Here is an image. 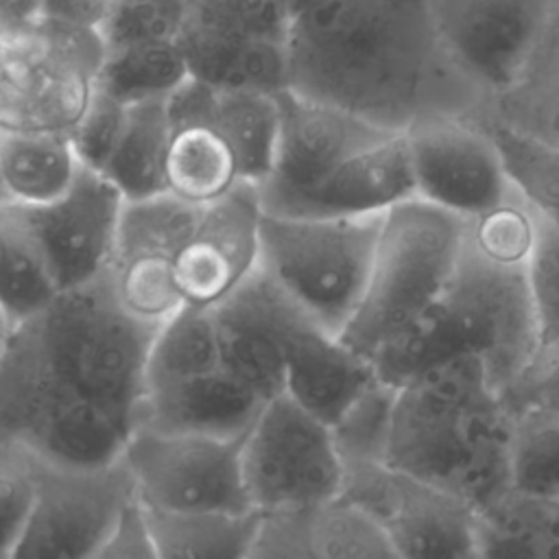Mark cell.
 <instances>
[{
	"instance_id": "e575fe53",
	"label": "cell",
	"mask_w": 559,
	"mask_h": 559,
	"mask_svg": "<svg viewBox=\"0 0 559 559\" xmlns=\"http://www.w3.org/2000/svg\"><path fill=\"white\" fill-rule=\"evenodd\" d=\"M395 395L397 386L376 376L338 415V419L330 424L345 467L384 463Z\"/></svg>"
},
{
	"instance_id": "8fae6325",
	"label": "cell",
	"mask_w": 559,
	"mask_h": 559,
	"mask_svg": "<svg viewBox=\"0 0 559 559\" xmlns=\"http://www.w3.org/2000/svg\"><path fill=\"white\" fill-rule=\"evenodd\" d=\"M33 507L13 559H96L120 511L135 496L122 459L103 467H63L33 459Z\"/></svg>"
},
{
	"instance_id": "3957f363",
	"label": "cell",
	"mask_w": 559,
	"mask_h": 559,
	"mask_svg": "<svg viewBox=\"0 0 559 559\" xmlns=\"http://www.w3.org/2000/svg\"><path fill=\"white\" fill-rule=\"evenodd\" d=\"M511 415L480 358H450L397 386L384 463L485 513L509 496Z\"/></svg>"
},
{
	"instance_id": "ab89813d",
	"label": "cell",
	"mask_w": 559,
	"mask_h": 559,
	"mask_svg": "<svg viewBox=\"0 0 559 559\" xmlns=\"http://www.w3.org/2000/svg\"><path fill=\"white\" fill-rule=\"evenodd\" d=\"M35 496L33 459L0 445V559H13Z\"/></svg>"
},
{
	"instance_id": "5bb4252c",
	"label": "cell",
	"mask_w": 559,
	"mask_h": 559,
	"mask_svg": "<svg viewBox=\"0 0 559 559\" xmlns=\"http://www.w3.org/2000/svg\"><path fill=\"white\" fill-rule=\"evenodd\" d=\"M280 133L271 173L258 186L262 210L280 214L314 190L345 159L395 133L345 109L277 92Z\"/></svg>"
},
{
	"instance_id": "8d00e7d4",
	"label": "cell",
	"mask_w": 559,
	"mask_h": 559,
	"mask_svg": "<svg viewBox=\"0 0 559 559\" xmlns=\"http://www.w3.org/2000/svg\"><path fill=\"white\" fill-rule=\"evenodd\" d=\"M537 236V212L515 192L493 210L467 221V240L483 255L526 266Z\"/></svg>"
},
{
	"instance_id": "603a6c76",
	"label": "cell",
	"mask_w": 559,
	"mask_h": 559,
	"mask_svg": "<svg viewBox=\"0 0 559 559\" xmlns=\"http://www.w3.org/2000/svg\"><path fill=\"white\" fill-rule=\"evenodd\" d=\"M81 159L70 133L0 129V194L37 207L59 199L76 179Z\"/></svg>"
},
{
	"instance_id": "ac0fdd59",
	"label": "cell",
	"mask_w": 559,
	"mask_h": 559,
	"mask_svg": "<svg viewBox=\"0 0 559 559\" xmlns=\"http://www.w3.org/2000/svg\"><path fill=\"white\" fill-rule=\"evenodd\" d=\"M173 127L207 124L229 144L242 181L260 186L271 173L277 133V92L218 90L188 79L166 98Z\"/></svg>"
},
{
	"instance_id": "7a4b0ae2",
	"label": "cell",
	"mask_w": 559,
	"mask_h": 559,
	"mask_svg": "<svg viewBox=\"0 0 559 559\" xmlns=\"http://www.w3.org/2000/svg\"><path fill=\"white\" fill-rule=\"evenodd\" d=\"M155 332L118 304L109 273L59 290L13 325L0 354V445L28 452L70 417L96 408L135 430Z\"/></svg>"
},
{
	"instance_id": "7dc6e473",
	"label": "cell",
	"mask_w": 559,
	"mask_h": 559,
	"mask_svg": "<svg viewBox=\"0 0 559 559\" xmlns=\"http://www.w3.org/2000/svg\"><path fill=\"white\" fill-rule=\"evenodd\" d=\"M286 4V9L290 11V15H295L297 11H301L310 0H282Z\"/></svg>"
},
{
	"instance_id": "4316f807",
	"label": "cell",
	"mask_w": 559,
	"mask_h": 559,
	"mask_svg": "<svg viewBox=\"0 0 559 559\" xmlns=\"http://www.w3.org/2000/svg\"><path fill=\"white\" fill-rule=\"evenodd\" d=\"M225 369L223 345L212 308L186 306L164 321L146 358V389L201 378Z\"/></svg>"
},
{
	"instance_id": "ba28073f",
	"label": "cell",
	"mask_w": 559,
	"mask_h": 559,
	"mask_svg": "<svg viewBox=\"0 0 559 559\" xmlns=\"http://www.w3.org/2000/svg\"><path fill=\"white\" fill-rule=\"evenodd\" d=\"M242 480L251 509H312L343 489L345 465L328 421L280 393L242 435Z\"/></svg>"
},
{
	"instance_id": "d6986e66",
	"label": "cell",
	"mask_w": 559,
	"mask_h": 559,
	"mask_svg": "<svg viewBox=\"0 0 559 559\" xmlns=\"http://www.w3.org/2000/svg\"><path fill=\"white\" fill-rule=\"evenodd\" d=\"M415 197L404 131L345 159L314 190L299 197L280 214L290 216H354L378 214ZM273 214V212H271Z\"/></svg>"
},
{
	"instance_id": "60d3db41",
	"label": "cell",
	"mask_w": 559,
	"mask_h": 559,
	"mask_svg": "<svg viewBox=\"0 0 559 559\" xmlns=\"http://www.w3.org/2000/svg\"><path fill=\"white\" fill-rule=\"evenodd\" d=\"M124 114H127V105L96 90V96L90 103L87 111L83 114L79 124L70 131L81 166L103 173L122 133Z\"/></svg>"
},
{
	"instance_id": "d590c367",
	"label": "cell",
	"mask_w": 559,
	"mask_h": 559,
	"mask_svg": "<svg viewBox=\"0 0 559 559\" xmlns=\"http://www.w3.org/2000/svg\"><path fill=\"white\" fill-rule=\"evenodd\" d=\"M190 20V0H109L100 39L107 50L179 41Z\"/></svg>"
},
{
	"instance_id": "f35d334b",
	"label": "cell",
	"mask_w": 559,
	"mask_h": 559,
	"mask_svg": "<svg viewBox=\"0 0 559 559\" xmlns=\"http://www.w3.org/2000/svg\"><path fill=\"white\" fill-rule=\"evenodd\" d=\"M539 347L559 345V223L537 212V236L526 264ZM537 347V349H539Z\"/></svg>"
},
{
	"instance_id": "e0dca14e",
	"label": "cell",
	"mask_w": 559,
	"mask_h": 559,
	"mask_svg": "<svg viewBox=\"0 0 559 559\" xmlns=\"http://www.w3.org/2000/svg\"><path fill=\"white\" fill-rule=\"evenodd\" d=\"M277 330L284 349V393L328 424L376 378L367 358L323 330L277 293Z\"/></svg>"
},
{
	"instance_id": "9c48e42d",
	"label": "cell",
	"mask_w": 559,
	"mask_h": 559,
	"mask_svg": "<svg viewBox=\"0 0 559 559\" xmlns=\"http://www.w3.org/2000/svg\"><path fill=\"white\" fill-rule=\"evenodd\" d=\"M242 437L138 426L122 463L142 504L166 511H251L242 480Z\"/></svg>"
},
{
	"instance_id": "44dd1931",
	"label": "cell",
	"mask_w": 559,
	"mask_h": 559,
	"mask_svg": "<svg viewBox=\"0 0 559 559\" xmlns=\"http://www.w3.org/2000/svg\"><path fill=\"white\" fill-rule=\"evenodd\" d=\"M225 369L271 400L284 393V349L277 330V290L255 271L231 297L212 308Z\"/></svg>"
},
{
	"instance_id": "d6a6232c",
	"label": "cell",
	"mask_w": 559,
	"mask_h": 559,
	"mask_svg": "<svg viewBox=\"0 0 559 559\" xmlns=\"http://www.w3.org/2000/svg\"><path fill=\"white\" fill-rule=\"evenodd\" d=\"M308 546L310 557H397L384 526L343 496L308 511Z\"/></svg>"
},
{
	"instance_id": "f6af8a7d",
	"label": "cell",
	"mask_w": 559,
	"mask_h": 559,
	"mask_svg": "<svg viewBox=\"0 0 559 559\" xmlns=\"http://www.w3.org/2000/svg\"><path fill=\"white\" fill-rule=\"evenodd\" d=\"M41 24V0H0V35L22 33Z\"/></svg>"
},
{
	"instance_id": "ffe728a7",
	"label": "cell",
	"mask_w": 559,
	"mask_h": 559,
	"mask_svg": "<svg viewBox=\"0 0 559 559\" xmlns=\"http://www.w3.org/2000/svg\"><path fill=\"white\" fill-rule=\"evenodd\" d=\"M264 402L231 371L218 369L201 378L146 389L138 426L166 432L242 437Z\"/></svg>"
},
{
	"instance_id": "7402d4cb",
	"label": "cell",
	"mask_w": 559,
	"mask_h": 559,
	"mask_svg": "<svg viewBox=\"0 0 559 559\" xmlns=\"http://www.w3.org/2000/svg\"><path fill=\"white\" fill-rule=\"evenodd\" d=\"M190 76L218 90L280 92L286 87V44L227 35L186 24L179 37Z\"/></svg>"
},
{
	"instance_id": "4dcf8cb0",
	"label": "cell",
	"mask_w": 559,
	"mask_h": 559,
	"mask_svg": "<svg viewBox=\"0 0 559 559\" xmlns=\"http://www.w3.org/2000/svg\"><path fill=\"white\" fill-rule=\"evenodd\" d=\"M203 205H192L170 192L124 203L114 258L153 253L173 258L194 231Z\"/></svg>"
},
{
	"instance_id": "ee69618b",
	"label": "cell",
	"mask_w": 559,
	"mask_h": 559,
	"mask_svg": "<svg viewBox=\"0 0 559 559\" xmlns=\"http://www.w3.org/2000/svg\"><path fill=\"white\" fill-rule=\"evenodd\" d=\"M107 9L109 0H41V24L100 35Z\"/></svg>"
},
{
	"instance_id": "9a60e30c",
	"label": "cell",
	"mask_w": 559,
	"mask_h": 559,
	"mask_svg": "<svg viewBox=\"0 0 559 559\" xmlns=\"http://www.w3.org/2000/svg\"><path fill=\"white\" fill-rule=\"evenodd\" d=\"M124 203L122 192L103 173L81 166L59 199L28 207L57 293L85 286L109 273Z\"/></svg>"
},
{
	"instance_id": "836d02e7",
	"label": "cell",
	"mask_w": 559,
	"mask_h": 559,
	"mask_svg": "<svg viewBox=\"0 0 559 559\" xmlns=\"http://www.w3.org/2000/svg\"><path fill=\"white\" fill-rule=\"evenodd\" d=\"M487 131L502 153L515 190L535 212L559 223V144L504 124Z\"/></svg>"
},
{
	"instance_id": "b9f144b4",
	"label": "cell",
	"mask_w": 559,
	"mask_h": 559,
	"mask_svg": "<svg viewBox=\"0 0 559 559\" xmlns=\"http://www.w3.org/2000/svg\"><path fill=\"white\" fill-rule=\"evenodd\" d=\"M308 511L310 509H277L260 513L249 559L310 557Z\"/></svg>"
},
{
	"instance_id": "f546056e",
	"label": "cell",
	"mask_w": 559,
	"mask_h": 559,
	"mask_svg": "<svg viewBox=\"0 0 559 559\" xmlns=\"http://www.w3.org/2000/svg\"><path fill=\"white\" fill-rule=\"evenodd\" d=\"M188 79L190 70L179 41L135 44L105 52L98 90L122 105H133L168 98Z\"/></svg>"
},
{
	"instance_id": "7c38bea8",
	"label": "cell",
	"mask_w": 559,
	"mask_h": 559,
	"mask_svg": "<svg viewBox=\"0 0 559 559\" xmlns=\"http://www.w3.org/2000/svg\"><path fill=\"white\" fill-rule=\"evenodd\" d=\"M557 0H428L435 28L461 74L480 92L518 90Z\"/></svg>"
},
{
	"instance_id": "484cf974",
	"label": "cell",
	"mask_w": 559,
	"mask_h": 559,
	"mask_svg": "<svg viewBox=\"0 0 559 559\" xmlns=\"http://www.w3.org/2000/svg\"><path fill=\"white\" fill-rule=\"evenodd\" d=\"M511 413L509 493L559 507V408L528 404Z\"/></svg>"
},
{
	"instance_id": "4fadbf2b",
	"label": "cell",
	"mask_w": 559,
	"mask_h": 559,
	"mask_svg": "<svg viewBox=\"0 0 559 559\" xmlns=\"http://www.w3.org/2000/svg\"><path fill=\"white\" fill-rule=\"evenodd\" d=\"M415 197L472 221L518 190L485 127L459 116H430L404 129Z\"/></svg>"
},
{
	"instance_id": "6da1fadb",
	"label": "cell",
	"mask_w": 559,
	"mask_h": 559,
	"mask_svg": "<svg viewBox=\"0 0 559 559\" xmlns=\"http://www.w3.org/2000/svg\"><path fill=\"white\" fill-rule=\"evenodd\" d=\"M286 87L404 131L480 94L448 55L428 0H310L286 35Z\"/></svg>"
},
{
	"instance_id": "7bdbcfd3",
	"label": "cell",
	"mask_w": 559,
	"mask_h": 559,
	"mask_svg": "<svg viewBox=\"0 0 559 559\" xmlns=\"http://www.w3.org/2000/svg\"><path fill=\"white\" fill-rule=\"evenodd\" d=\"M96 559H157L146 509L133 496L114 522Z\"/></svg>"
},
{
	"instance_id": "bcb514c9",
	"label": "cell",
	"mask_w": 559,
	"mask_h": 559,
	"mask_svg": "<svg viewBox=\"0 0 559 559\" xmlns=\"http://www.w3.org/2000/svg\"><path fill=\"white\" fill-rule=\"evenodd\" d=\"M13 325H15V319H13V317L7 312V308L0 304V354H2L7 341H9L11 332H13Z\"/></svg>"
},
{
	"instance_id": "cb8c5ba5",
	"label": "cell",
	"mask_w": 559,
	"mask_h": 559,
	"mask_svg": "<svg viewBox=\"0 0 559 559\" xmlns=\"http://www.w3.org/2000/svg\"><path fill=\"white\" fill-rule=\"evenodd\" d=\"M157 559H249L260 511H166L146 507Z\"/></svg>"
},
{
	"instance_id": "c3c4849f",
	"label": "cell",
	"mask_w": 559,
	"mask_h": 559,
	"mask_svg": "<svg viewBox=\"0 0 559 559\" xmlns=\"http://www.w3.org/2000/svg\"><path fill=\"white\" fill-rule=\"evenodd\" d=\"M0 197H2V194H0ZM2 199H4V197H2Z\"/></svg>"
},
{
	"instance_id": "2e32d148",
	"label": "cell",
	"mask_w": 559,
	"mask_h": 559,
	"mask_svg": "<svg viewBox=\"0 0 559 559\" xmlns=\"http://www.w3.org/2000/svg\"><path fill=\"white\" fill-rule=\"evenodd\" d=\"M262 201L255 183L238 181L203 205L199 223L175 255V280L186 306L214 308L258 271Z\"/></svg>"
},
{
	"instance_id": "83f0119b",
	"label": "cell",
	"mask_w": 559,
	"mask_h": 559,
	"mask_svg": "<svg viewBox=\"0 0 559 559\" xmlns=\"http://www.w3.org/2000/svg\"><path fill=\"white\" fill-rule=\"evenodd\" d=\"M55 295L28 207L0 197V304L17 323L41 310Z\"/></svg>"
},
{
	"instance_id": "f1b7e54d",
	"label": "cell",
	"mask_w": 559,
	"mask_h": 559,
	"mask_svg": "<svg viewBox=\"0 0 559 559\" xmlns=\"http://www.w3.org/2000/svg\"><path fill=\"white\" fill-rule=\"evenodd\" d=\"M240 179L229 144L207 124L177 127L166 155V192L207 205L225 197Z\"/></svg>"
},
{
	"instance_id": "8992f818",
	"label": "cell",
	"mask_w": 559,
	"mask_h": 559,
	"mask_svg": "<svg viewBox=\"0 0 559 559\" xmlns=\"http://www.w3.org/2000/svg\"><path fill=\"white\" fill-rule=\"evenodd\" d=\"M465 234V218L417 197L386 210L365 297L341 341L371 362L439 301Z\"/></svg>"
},
{
	"instance_id": "52a82bcc",
	"label": "cell",
	"mask_w": 559,
	"mask_h": 559,
	"mask_svg": "<svg viewBox=\"0 0 559 559\" xmlns=\"http://www.w3.org/2000/svg\"><path fill=\"white\" fill-rule=\"evenodd\" d=\"M98 33L37 28L0 35V129L70 133L98 90Z\"/></svg>"
},
{
	"instance_id": "5b68a950",
	"label": "cell",
	"mask_w": 559,
	"mask_h": 559,
	"mask_svg": "<svg viewBox=\"0 0 559 559\" xmlns=\"http://www.w3.org/2000/svg\"><path fill=\"white\" fill-rule=\"evenodd\" d=\"M384 214L262 212L258 273L299 312L341 336L365 297Z\"/></svg>"
},
{
	"instance_id": "1f68e13d",
	"label": "cell",
	"mask_w": 559,
	"mask_h": 559,
	"mask_svg": "<svg viewBox=\"0 0 559 559\" xmlns=\"http://www.w3.org/2000/svg\"><path fill=\"white\" fill-rule=\"evenodd\" d=\"M109 284L118 304L131 317L155 328L186 308L175 280V260L166 255L138 253L114 258Z\"/></svg>"
},
{
	"instance_id": "74e56055",
	"label": "cell",
	"mask_w": 559,
	"mask_h": 559,
	"mask_svg": "<svg viewBox=\"0 0 559 559\" xmlns=\"http://www.w3.org/2000/svg\"><path fill=\"white\" fill-rule=\"evenodd\" d=\"M290 20L282 0H190L188 24L286 44Z\"/></svg>"
},
{
	"instance_id": "30bf717a",
	"label": "cell",
	"mask_w": 559,
	"mask_h": 559,
	"mask_svg": "<svg viewBox=\"0 0 559 559\" xmlns=\"http://www.w3.org/2000/svg\"><path fill=\"white\" fill-rule=\"evenodd\" d=\"M343 498L369 511L397 557H469L483 552V515L461 496L386 463L345 467Z\"/></svg>"
},
{
	"instance_id": "d4e9b609",
	"label": "cell",
	"mask_w": 559,
	"mask_h": 559,
	"mask_svg": "<svg viewBox=\"0 0 559 559\" xmlns=\"http://www.w3.org/2000/svg\"><path fill=\"white\" fill-rule=\"evenodd\" d=\"M166 98L127 105L122 133L103 175L127 201L166 192V155L173 138Z\"/></svg>"
},
{
	"instance_id": "277c9868",
	"label": "cell",
	"mask_w": 559,
	"mask_h": 559,
	"mask_svg": "<svg viewBox=\"0 0 559 559\" xmlns=\"http://www.w3.org/2000/svg\"><path fill=\"white\" fill-rule=\"evenodd\" d=\"M539 347L526 266L496 262L465 245L439 301L373 358L376 376L402 386L417 373L456 356L483 360L507 395Z\"/></svg>"
}]
</instances>
